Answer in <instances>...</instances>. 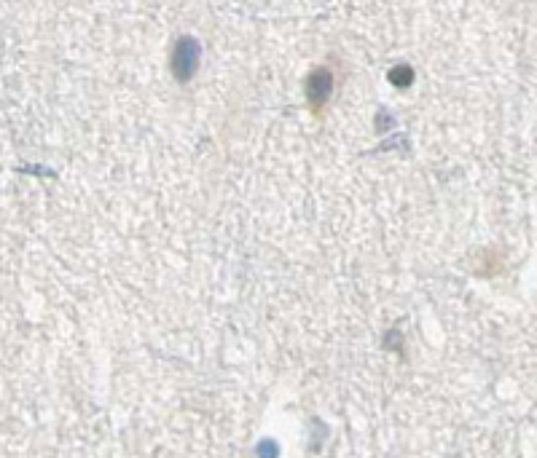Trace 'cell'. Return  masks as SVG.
I'll return each mask as SVG.
<instances>
[{
    "label": "cell",
    "instance_id": "1",
    "mask_svg": "<svg viewBox=\"0 0 537 458\" xmlns=\"http://www.w3.org/2000/svg\"><path fill=\"white\" fill-rule=\"evenodd\" d=\"M328 91H331V78H328V73L325 70H317V73H312L309 78V100L314 102V107H320L323 100L328 97Z\"/></svg>",
    "mask_w": 537,
    "mask_h": 458
}]
</instances>
